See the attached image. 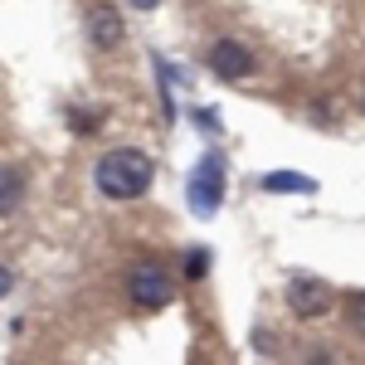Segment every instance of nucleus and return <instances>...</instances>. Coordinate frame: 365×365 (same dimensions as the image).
<instances>
[{
	"instance_id": "f257e3e1",
	"label": "nucleus",
	"mask_w": 365,
	"mask_h": 365,
	"mask_svg": "<svg viewBox=\"0 0 365 365\" xmlns=\"http://www.w3.org/2000/svg\"><path fill=\"white\" fill-rule=\"evenodd\" d=\"M151 156L146 151H137V146H117V151H108L103 161H98V170H93V180H98V195L103 200H137L151 190Z\"/></svg>"
},
{
	"instance_id": "f03ea898",
	"label": "nucleus",
	"mask_w": 365,
	"mask_h": 365,
	"mask_svg": "<svg viewBox=\"0 0 365 365\" xmlns=\"http://www.w3.org/2000/svg\"><path fill=\"white\" fill-rule=\"evenodd\" d=\"M127 292H132L137 307L161 312L175 297V273H170L166 263H156V258H141V263H132V273H127Z\"/></svg>"
},
{
	"instance_id": "7ed1b4c3",
	"label": "nucleus",
	"mask_w": 365,
	"mask_h": 365,
	"mask_svg": "<svg viewBox=\"0 0 365 365\" xmlns=\"http://www.w3.org/2000/svg\"><path fill=\"white\" fill-rule=\"evenodd\" d=\"M185 200H190V215L195 220H215L220 205H225V161L220 156H205L185 185Z\"/></svg>"
},
{
	"instance_id": "20e7f679",
	"label": "nucleus",
	"mask_w": 365,
	"mask_h": 365,
	"mask_svg": "<svg viewBox=\"0 0 365 365\" xmlns=\"http://www.w3.org/2000/svg\"><path fill=\"white\" fill-rule=\"evenodd\" d=\"M287 307H292V317H302V322H322L331 312V287H327V278L292 273L287 278Z\"/></svg>"
},
{
	"instance_id": "39448f33",
	"label": "nucleus",
	"mask_w": 365,
	"mask_h": 365,
	"mask_svg": "<svg viewBox=\"0 0 365 365\" xmlns=\"http://www.w3.org/2000/svg\"><path fill=\"white\" fill-rule=\"evenodd\" d=\"M210 68H215L225 83H234V78H249V68H253L249 44H239V39H220V44H210Z\"/></svg>"
},
{
	"instance_id": "423d86ee",
	"label": "nucleus",
	"mask_w": 365,
	"mask_h": 365,
	"mask_svg": "<svg viewBox=\"0 0 365 365\" xmlns=\"http://www.w3.org/2000/svg\"><path fill=\"white\" fill-rule=\"evenodd\" d=\"M88 39L98 49H117L122 44V15H117L113 5H93L88 10Z\"/></svg>"
},
{
	"instance_id": "0eeeda50",
	"label": "nucleus",
	"mask_w": 365,
	"mask_h": 365,
	"mask_svg": "<svg viewBox=\"0 0 365 365\" xmlns=\"http://www.w3.org/2000/svg\"><path fill=\"white\" fill-rule=\"evenodd\" d=\"M263 190H268V195H312L317 180H312V175H297V170H268V175H263Z\"/></svg>"
},
{
	"instance_id": "6e6552de",
	"label": "nucleus",
	"mask_w": 365,
	"mask_h": 365,
	"mask_svg": "<svg viewBox=\"0 0 365 365\" xmlns=\"http://www.w3.org/2000/svg\"><path fill=\"white\" fill-rule=\"evenodd\" d=\"M20 195H25V180L15 166H0V215H15L20 210Z\"/></svg>"
},
{
	"instance_id": "1a4fd4ad",
	"label": "nucleus",
	"mask_w": 365,
	"mask_h": 365,
	"mask_svg": "<svg viewBox=\"0 0 365 365\" xmlns=\"http://www.w3.org/2000/svg\"><path fill=\"white\" fill-rule=\"evenodd\" d=\"M351 322H356V331L365 336V292H356V297H351Z\"/></svg>"
},
{
	"instance_id": "9d476101",
	"label": "nucleus",
	"mask_w": 365,
	"mask_h": 365,
	"mask_svg": "<svg viewBox=\"0 0 365 365\" xmlns=\"http://www.w3.org/2000/svg\"><path fill=\"white\" fill-rule=\"evenodd\" d=\"M185 278H205V253H190V268H185Z\"/></svg>"
},
{
	"instance_id": "9b49d317",
	"label": "nucleus",
	"mask_w": 365,
	"mask_h": 365,
	"mask_svg": "<svg viewBox=\"0 0 365 365\" xmlns=\"http://www.w3.org/2000/svg\"><path fill=\"white\" fill-rule=\"evenodd\" d=\"M10 287H15V273H10V268L0 263V297H10Z\"/></svg>"
},
{
	"instance_id": "f8f14e48",
	"label": "nucleus",
	"mask_w": 365,
	"mask_h": 365,
	"mask_svg": "<svg viewBox=\"0 0 365 365\" xmlns=\"http://www.w3.org/2000/svg\"><path fill=\"white\" fill-rule=\"evenodd\" d=\"M312 365H331V351H312Z\"/></svg>"
},
{
	"instance_id": "ddd939ff",
	"label": "nucleus",
	"mask_w": 365,
	"mask_h": 365,
	"mask_svg": "<svg viewBox=\"0 0 365 365\" xmlns=\"http://www.w3.org/2000/svg\"><path fill=\"white\" fill-rule=\"evenodd\" d=\"M161 0H132V10H156Z\"/></svg>"
}]
</instances>
